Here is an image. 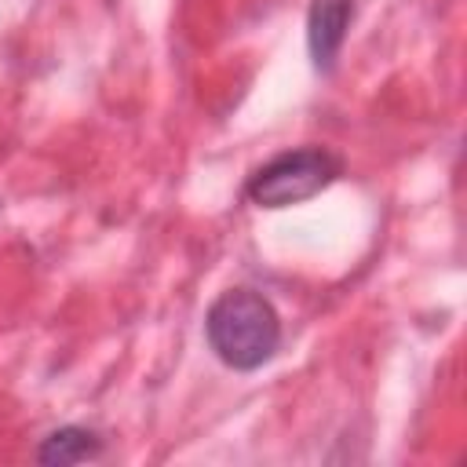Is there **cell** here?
Returning a JSON list of instances; mask_svg holds the SVG:
<instances>
[{"instance_id":"2","label":"cell","mask_w":467,"mask_h":467,"mask_svg":"<svg viewBox=\"0 0 467 467\" xmlns=\"http://www.w3.org/2000/svg\"><path fill=\"white\" fill-rule=\"evenodd\" d=\"M343 171V161L328 146H299L270 157L252 171L244 197L255 208H292L328 190Z\"/></svg>"},{"instance_id":"1","label":"cell","mask_w":467,"mask_h":467,"mask_svg":"<svg viewBox=\"0 0 467 467\" xmlns=\"http://www.w3.org/2000/svg\"><path fill=\"white\" fill-rule=\"evenodd\" d=\"M212 354L234 372H255L281 350V317L255 288H226L204 314Z\"/></svg>"},{"instance_id":"3","label":"cell","mask_w":467,"mask_h":467,"mask_svg":"<svg viewBox=\"0 0 467 467\" xmlns=\"http://www.w3.org/2000/svg\"><path fill=\"white\" fill-rule=\"evenodd\" d=\"M354 22V0H310L306 11V47L317 73H332L343 40Z\"/></svg>"},{"instance_id":"4","label":"cell","mask_w":467,"mask_h":467,"mask_svg":"<svg viewBox=\"0 0 467 467\" xmlns=\"http://www.w3.org/2000/svg\"><path fill=\"white\" fill-rule=\"evenodd\" d=\"M99 456H102V438L91 427H77V423L51 431L36 445V463H47V467L84 463V460H99Z\"/></svg>"}]
</instances>
